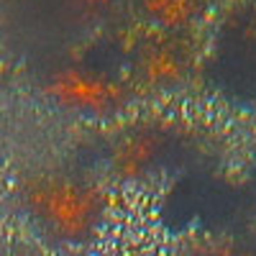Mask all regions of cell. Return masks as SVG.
<instances>
[{"label": "cell", "instance_id": "3", "mask_svg": "<svg viewBox=\"0 0 256 256\" xmlns=\"http://www.w3.org/2000/svg\"><path fill=\"white\" fill-rule=\"evenodd\" d=\"M190 64H192V56L187 46L174 36L146 41L136 54L138 74L152 88H174V84L184 82Z\"/></svg>", "mask_w": 256, "mask_h": 256}, {"label": "cell", "instance_id": "6", "mask_svg": "<svg viewBox=\"0 0 256 256\" xmlns=\"http://www.w3.org/2000/svg\"><path fill=\"white\" fill-rule=\"evenodd\" d=\"M187 256H251V254L236 244H202L195 246Z\"/></svg>", "mask_w": 256, "mask_h": 256}, {"label": "cell", "instance_id": "4", "mask_svg": "<svg viewBox=\"0 0 256 256\" xmlns=\"http://www.w3.org/2000/svg\"><path fill=\"white\" fill-rule=\"evenodd\" d=\"M166 148V136L156 128H134L113 146V172L123 180H138L154 169Z\"/></svg>", "mask_w": 256, "mask_h": 256}, {"label": "cell", "instance_id": "5", "mask_svg": "<svg viewBox=\"0 0 256 256\" xmlns=\"http://www.w3.org/2000/svg\"><path fill=\"white\" fill-rule=\"evenodd\" d=\"M141 8L156 26L174 34L192 24L200 10V0H141Z\"/></svg>", "mask_w": 256, "mask_h": 256}, {"label": "cell", "instance_id": "2", "mask_svg": "<svg viewBox=\"0 0 256 256\" xmlns=\"http://www.w3.org/2000/svg\"><path fill=\"white\" fill-rule=\"evenodd\" d=\"M52 92L64 105L88 116H110L126 105V88L108 72L92 67H67L54 74Z\"/></svg>", "mask_w": 256, "mask_h": 256}, {"label": "cell", "instance_id": "1", "mask_svg": "<svg viewBox=\"0 0 256 256\" xmlns=\"http://www.w3.org/2000/svg\"><path fill=\"white\" fill-rule=\"evenodd\" d=\"M26 208L41 230L64 244L90 238L105 218V195L70 174H41L26 184Z\"/></svg>", "mask_w": 256, "mask_h": 256}]
</instances>
